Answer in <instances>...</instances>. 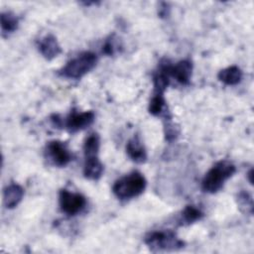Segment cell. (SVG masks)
<instances>
[{
  "label": "cell",
  "instance_id": "6da1fadb",
  "mask_svg": "<svg viewBox=\"0 0 254 254\" xmlns=\"http://www.w3.org/2000/svg\"><path fill=\"white\" fill-rule=\"evenodd\" d=\"M235 171V166L227 160H222L215 163L202 179V190L208 193H215L219 191L224 183L233 176Z\"/></svg>",
  "mask_w": 254,
  "mask_h": 254
},
{
  "label": "cell",
  "instance_id": "7a4b0ae2",
  "mask_svg": "<svg viewBox=\"0 0 254 254\" xmlns=\"http://www.w3.org/2000/svg\"><path fill=\"white\" fill-rule=\"evenodd\" d=\"M146 179L140 172H132L117 180L112 191L119 199H130L140 195L146 189Z\"/></svg>",
  "mask_w": 254,
  "mask_h": 254
},
{
  "label": "cell",
  "instance_id": "3957f363",
  "mask_svg": "<svg viewBox=\"0 0 254 254\" xmlns=\"http://www.w3.org/2000/svg\"><path fill=\"white\" fill-rule=\"evenodd\" d=\"M97 63V56L92 52H83L77 55L66 63V64L60 70V75L70 78L78 79L89 72Z\"/></svg>",
  "mask_w": 254,
  "mask_h": 254
},
{
  "label": "cell",
  "instance_id": "277c9868",
  "mask_svg": "<svg viewBox=\"0 0 254 254\" xmlns=\"http://www.w3.org/2000/svg\"><path fill=\"white\" fill-rule=\"evenodd\" d=\"M144 241L152 251L175 250L184 246V242L169 229L151 231L145 236Z\"/></svg>",
  "mask_w": 254,
  "mask_h": 254
},
{
  "label": "cell",
  "instance_id": "5b68a950",
  "mask_svg": "<svg viewBox=\"0 0 254 254\" xmlns=\"http://www.w3.org/2000/svg\"><path fill=\"white\" fill-rule=\"evenodd\" d=\"M59 202L63 212L67 215H75L85 207L86 199L79 192L61 190L59 193Z\"/></svg>",
  "mask_w": 254,
  "mask_h": 254
},
{
  "label": "cell",
  "instance_id": "8992f818",
  "mask_svg": "<svg viewBox=\"0 0 254 254\" xmlns=\"http://www.w3.org/2000/svg\"><path fill=\"white\" fill-rule=\"evenodd\" d=\"M46 155L53 165L65 167L72 160V155L66 145L61 141H50L46 147Z\"/></svg>",
  "mask_w": 254,
  "mask_h": 254
},
{
  "label": "cell",
  "instance_id": "52a82bcc",
  "mask_svg": "<svg viewBox=\"0 0 254 254\" xmlns=\"http://www.w3.org/2000/svg\"><path fill=\"white\" fill-rule=\"evenodd\" d=\"M94 118L95 114L93 111L78 112L72 110L64 121V126L67 131L75 133L90 126L93 123Z\"/></svg>",
  "mask_w": 254,
  "mask_h": 254
},
{
  "label": "cell",
  "instance_id": "ba28073f",
  "mask_svg": "<svg viewBox=\"0 0 254 254\" xmlns=\"http://www.w3.org/2000/svg\"><path fill=\"white\" fill-rule=\"evenodd\" d=\"M167 71L170 78L173 77L181 84H189L191 77L192 64L189 60L180 61L175 64L167 62Z\"/></svg>",
  "mask_w": 254,
  "mask_h": 254
},
{
  "label": "cell",
  "instance_id": "9c48e42d",
  "mask_svg": "<svg viewBox=\"0 0 254 254\" xmlns=\"http://www.w3.org/2000/svg\"><path fill=\"white\" fill-rule=\"evenodd\" d=\"M38 49L41 55L48 61L57 58L62 53V48L57 38L52 35H46L38 43Z\"/></svg>",
  "mask_w": 254,
  "mask_h": 254
},
{
  "label": "cell",
  "instance_id": "30bf717a",
  "mask_svg": "<svg viewBox=\"0 0 254 254\" xmlns=\"http://www.w3.org/2000/svg\"><path fill=\"white\" fill-rule=\"evenodd\" d=\"M23 196H24V189L20 185L16 183H12L8 185L3 190L4 205L9 209L14 208L21 202Z\"/></svg>",
  "mask_w": 254,
  "mask_h": 254
},
{
  "label": "cell",
  "instance_id": "8fae6325",
  "mask_svg": "<svg viewBox=\"0 0 254 254\" xmlns=\"http://www.w3.org/2000/svg\"><path fill=\"white\" fill-rule=\"evenodd\" d=\"M126 153L135 163H144L147 160L146 149L138 136H134L126 144Z\"/></svg>",
  "mask_w": 254,
  "mask_h": 254
},
{
  "label": "cell",
  "instance_id": "7c38bea8",
  "mask_svg": "<svg viewBox=\"0 0 254 254\" xmlns=\"http://www.w3.org/2000/svg\"><path fill=\"white\" fill-rule=\"evenodd\" d=\"M103 174V165L99 161L98 157L84 158L83 175L86 179L97 181Z\"/></svg>",
  "mask_w": 254,
  "mask_h": 254
},
{
  "label": "cell",
  "instance_id": "4fadbf2b",
  "mask_svg": "<svg viewBox=\"0 0 254 254\" xmlns=\"http://www.w3.org/2000/svg\"><path fill=\"white\" fill-rule=\"evenodd\" d=\"M242 76V70L237 65H231L226 68H223L217 74L218 79L226 85L238 84L241 81Z\"/></svg>",
  "mask_w": 254,
  "mask_h": 254
},
{
  "label": "cell",
  "instance_id": "5bb4252c",
  "mask_svg": "<svg viewBox=\"0 0 254 254\" xmlns=\"http://www.w3.org/2000/svg\"><path fill=\"white\" fill-rule=\"evenodd\" d=\"M100 147V138L97 133H91L88 135L83 144L84 158L98 157Z\"/></svg>",
  "mask_w": 254,
  "mask_h": 254
},
{
  "label": "cell",
  "instance_id": "9a60e30c",
  "mask_svg": "<svg viewBox=\"0 0 254 254\" xmlns=\"http://www.w3.org/2000/svg\"><path fill=\"white\" fill-rule=\"evenodd\" d=\"M166 100L164 97V93L162 92H154L150 103H149V112L154 116H160L166 113Z\"/></svg>",
  "mask_w": 254,
  "mask_h": 254
},
{
  "label": "cell",
  "instance_id": "2e32d148",
  "mask_svg": "<svg viewBox=\"0 0 254 254\" xmlns=\"http://www.w3.org/2000/svg\"><path fill=\"white\" fill-rule=\"evenodd\" d=\"M203 217V212L194 205H187L182 211V224H191L200 220Z\"/></svg>",
  "mask_w": 254,
  "mask_h": 254
},
{
  "label": "cell",
  "instance_id": "e0dca14e",
  "mask_svg": "<svg viewBox=\"0 0 254 254\" xmlns=\"http://www.w3.org/2000/svg\"><path fill=\"white\" fill-rule=\"evenodd\" d=\"M1 29L3 33H12L17 30L19 25L18 17L12 12H3L0 16Z\"/></svg>",
  "mask_w": 254,
  "mask_h": 254
},
{
  "label": "cell",
  "instance_id": "ac0fdd59",
  "mask_svg": "<svg viewBox=\"0 0 254 254\" xmlns=\"http://www.w3.org/2000/svg\"><path fill=\"white\" fill-rule=\"evenodd\" d=\"M237 204L239 209L246 214L253 213V198L246 190H241L237 194Z\"/></svg>",
  "mask_w": 254,
  "mask_h": 254
},
{
  "label": "cell",
  "instance_id": "d6986e66",
  "mask_svg": "<svg viewBox=\"0 0 254 254\" xmlns=\"http://www.w3.org/2000/svg\"><path fill=\"white\" fill-rule=\"evenodd\" d=\"M164 132H165L166 140L169 141V142H172V141H174L178 138L179 133H180V129H179L178 126L175 125V123H173V121L171 120L170 117H167L166 121H165Z\"/></svg>",
  "mask_w": 254,
  "mask_h": 254
},
{
  "label": "cell",
  "instance_id": "ffe728a7",
  "mask_svg": "<svg viewBox=\"0 0 254 254\" xmlns=\"http://www.w3.org/2000/svg\"><path fill=\"white\" fill-rule=\"evenodd\" d=\"M116 45L114 43V39H113V36L109 37L105 42H104V45L102 47V52L107 55V56H112L114 55L115 51H116Z\"/></svg>",
  "mask_w": 254,
  "mask_h": 254
},
{
  "label": "cell",
  "instance_id": "44dd1931",
  "mask_svg": "<svg viewBox=\"0 0 254 254\" xmlns=\"http://www.w3.org/2000/svg\"><path fill=\"white\" fill-rule=\"evenodd\" d=\"M169 10H170V8L167 3H165V2L161 3V7L159 9L160 17H167L169 15Z\"/></svg>",
  "mask_w": 254,
  "mask_h": 254
},
{
  "label": "cell",
  "instance_id": "7402d4cb",
  "mask_svg": "<svg viewBox=\"0 0 254 254\" xmlns=\"http://www.w3.org/2000/svg\"><path fill=\"white\" fill-rule=\"evenodd\" d=\"M252 174H253V171L252 170H250V172L248 173V177H249V182H250V184H252Z\"/></svg>",
  "mask_w": 254,
  "mask_h": 254
}]
</instances>
